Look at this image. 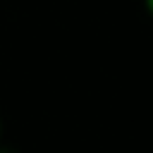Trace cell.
<instances>
[{
	"instance_id": "cell-1",
	"label": "cell",
	"mask_w": 153,
	"mask_h": 153,
	"mask_svg": "<svg viewBox=\"0 0 153 153\" xmlns=\"http://www.w3.org/2000/svg\"><path fill=\"white\" fill-rule=\"evenodd\" d=\"M146 10L151 12V17H153V0H146Z\"/></svg>"
},
{
	"instance_id": "cell-3",
	"label": "cell",
	"mask_w": 153,
	"mask_h": 153,
	"mask_svg": "<svg viewBox=\"0 0 153 153\" xmlns=\"http://www.w3.org/2000/svg\"><path fill=\"white\" fill-rule=\"evenodd\" d=\"M0 131H2V124H0Z\"/></svg>"
},
{
	"instance_id": "cell-2",
	"label": "cell",
	"mask_w": 153,
	"mask_h": 153,
	"mask_svg": "<svg viewBox=\"0 0 153 153\" xmlns=\"http://www.w3.org/2000/svg\"><path fill=\"white\" fill-rule=\"evenodd\" d=\"M0 153H14L12 148H0Z\"/></svg>"
}]
</instances>
